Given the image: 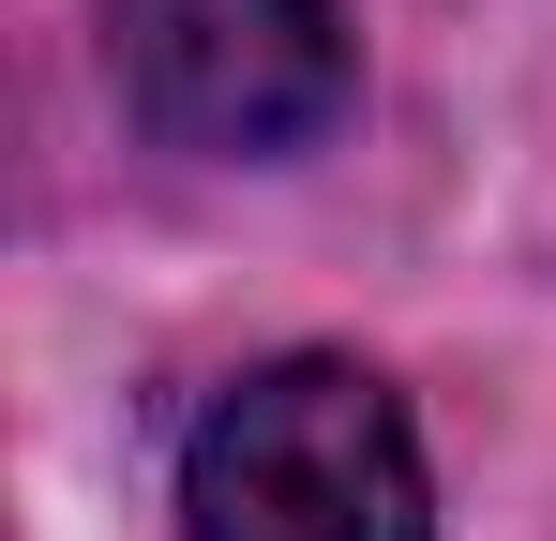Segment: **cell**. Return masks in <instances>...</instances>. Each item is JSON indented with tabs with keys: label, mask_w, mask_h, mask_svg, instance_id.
<instances>
[{
	"label": "cell",
	"mask_w": 556,
	"mask_h": 541,
	"mask_svg": "<svg viewBox=\"0 0 556 541\" xmlns=\"http://www.w3.org/2000/svg\"><path fill=\"white\" fill-rule=\"evenodd\" d=\"M181 541H437L421 437L362 361H256L181 437Z\"/></svg>",
	"instance_id": "6da1fadb"
},
{
	"label": "cell",
	"mask_w": 556,
	"mask_h": 541,
	"mask_svg": "<svg viewBox=\"0 0 556 541\" xmlns=\"http://www.w3.org/2000/svg\"><path fill=\"white\" fill-rule=\"evenodd\" d=\"M105 76L166 151L271 166L362 105V46L331 0H105Z\"/></svg>",
	"instance_id": "7a4b0ae2"
}]
</instances>
